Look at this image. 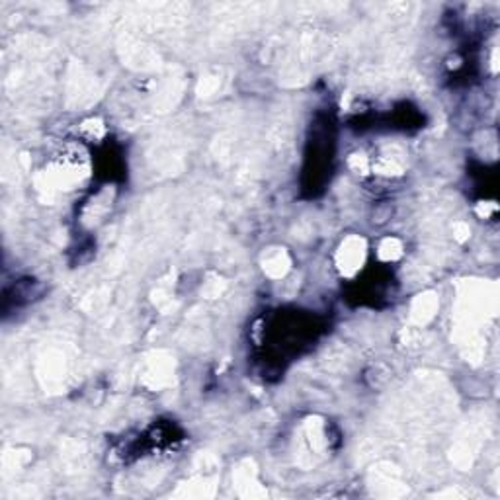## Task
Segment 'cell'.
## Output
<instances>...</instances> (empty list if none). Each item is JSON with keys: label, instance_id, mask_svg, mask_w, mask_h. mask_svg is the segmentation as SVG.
Here are the masks:
<instances>
[{"label": "cell", "instance_id": "cell-1", "mask_svg": "<svg viewBox=\"0 0 500 500\" xmlns=\"http://www.w3.org/2000/svg\"><path fill=\"white\" fill-rule=\"evenodd\" d=\"M340 268L346 272V274H354L358 270L359 262L364 258V248H362V241H348L346 245L342 246V252H340Z\"/></svg>", "mask_w": 500, "mask_h": 500}]
</instances>
